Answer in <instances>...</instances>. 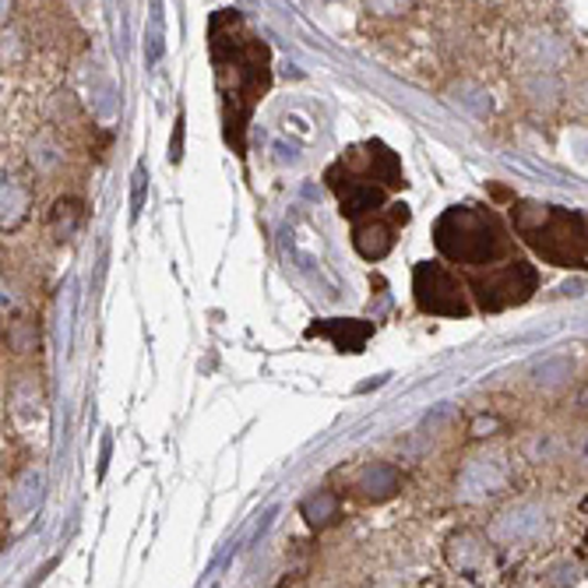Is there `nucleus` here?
<instances>
[{
    "label": "nucleus",
    "mask_w": 588,
    "mask_h": 588,
    "mask_svg": "<svg viewBox=\"0 0 588 588\" xmlns=\"http://www.w3.org/2000/svg\"><path fill=\"white\" fill-rule=\"evenodd\" d=\"M434 247L448 264L472 268V272L511 261L515 254V240L501 215L490 209H475V204H451V209L437 215Z\"/></svg>",
    "instance_id": "nucleus-1"
},
{
    "label": "nucleus",
    "mask_w": 588,
    "mask_h": 588,
    "mask_svg": "<svg viewBox=\"0 0 588 588\" xmlns=\"http://www.w3.org/2000/svg\"><path fill=\"white\" fill-rule=\"evenodd\" d=\"M511 222L515 233L543 261L564 268H588V215L539 201H518L511 209Z\"/></svg>",
    "instance_id": "nucleus-2"
},
{
    "label": "nucleus",
    "mask_w": 588,
    "mask_h": 588,
    "mask_svg": "<svg viewBox=\"0 0 588 588\" xmlns=\"http://www.w3.org/2000/svg\"><path fill=\"white\" fill-rule=\"evenodd\" d=\"M469 293L475 299V307L486 314H501L507 307L529 304L539 290V272L529 261H504L494 268H483V272L469 275Z\"/></svg>",
    "instance_id": "nucleus-3"
},
{
    "label": "nucleus",
    "mask_w": 588,
    "mask_h": 588,
    "mask_svg": "<svg viewBox=\"0 0 588 588\" xmlns=\"http://www.w3.org/2000/svg\"><path fill=\"white\" fill-rule=\"evenodd\" d=\"M412 299L431 317H469L472 314V293L458 279L448 261H420L412 268Z\"/></svg>",
    "instance_id": "nucleus-4"
},
{
    "label": "nucleus",
    "mask_w": 588,
    "mask_h": 588,
    "mask_svg": "<svg viewBox=\"0 0 588 588\" xmlns=\"http://www.w3.org/2000/svg\"><path fill=\"white\" fill-rule=\"evenodd\" d=\"M553 526V515H550V504L539 501V497H521L504 504L501 511L490 518V529L486 536L494 539L497 546L507 550H526L532 543H539Z\"/></svg>",
    "instance_id": "nucleus-5"
},
{
    "label": "nucleus",
    "mask_w": 588,
    "mask_h": 588,
    "mask_svg": "<svg viewBox=\"0 0 588 588\" xmlns=\"http://www.w3.org/2000/svg\"><path fill=\"white\" fill-rule=\"evenodd\" d=\"M511 486V466H507V455L486 448L469 455L462 469L455 472V501L458 504H486L501 497L504 490Z\"/></svg>",
    "instance_id": "nucleus-6"
},
{
    "label": "nucleus",
    "mask_w": 588,
    "mask_h": 588,
    "mask_svg": "<svg viewBox=\"0 0 588 588\" xmlns=\"http://www.w3.org/2000/svg\"><path fill=\"white\" fill-rule=\"evenodd\" d=\"M409 222V209L405 204H395L391 209V219L385 215H367L353 222V250L360 254L363 261H385L388 254L395 250V236H399V226Z\"/></svg>",
    "instance_id": "nucleus-7"
},
{
    "label": "nucleus",
    "mask_w": 588,
    "mask_h": 588,
    "mask_svg": "<svg viewBox=\"0 0 588 588\" xmlns=\"http://www.w3.org/2000/svg\"><path fill=\"white\" fill-rule=\"evenodd\" d=\"M494 539L475 532V529H458L444 543V561L458 575H480L490 564H494Z\"/></svg>",
    "instance_id": "nucleus-8"
},
{
    "label": "nucleus",
    "mask_w": 588,
    "mask_h": 588,
    "mask_svg": "<svg viewBox=\"0 0 588 588\" xmlns=\"http://www.w3.org/2000/svg\"><path fill=\"white\" fill-rule=\"evenodd\" d=\"M518 54H521V60H526L529 71H543V74H561L567 68V60H571L567 43L561 36H553V32H546V28L526 32L521 43H518Z\"/></svg>",
    "instance_id": "nucleus-9"
},
{
    "label": "nucleus",
    "mask_w": 588,
    "mask_h": 588,
    "mask_svg": "<svg viewBox=\"0 0 588 588\" xmlns=\"http://www.w3.org/2000/svg\"><path fill=\"white\" fill-rule=\"evenodd\" d=\"M336 187V195H339V204H342V215L345 219H367V215H377V209H385L388 204V190L385 184H377V180H367V177H349L342 184H331Z\"/></svg>",
    "instance_id": "nucleus-10"
},
{
    "label": "nucleus",
    "mask_w": 588,
    "mask_h": 588,
    "mask_svg": "<svg viewBox=\"0 0 588 588\" xmlns=\"http://www.w3.org/2000/svg\"><path fill=\"white\" fill-rule=\"evenodd\" d=\"M575 374H578V360L567 349H561V353H550L532 363L526 371V388H532L536 395H557L575 380Z\"/></svg>",
    "instance_id": "nucleus-11"
},
{
    "label": "nucleus",
    "mask_w": 588,
    "mask_h": 588,
    "mask_svg": "<svg viewBox=\"0 0 588 588\" xmlns=\"http://www.w3.org/2000/svg\"><path fill=\"white\" fill-rule=\"evenodd\" d=\"M567 437L571 434H561L553 431V426H536L526 437H521V458H526L529 466H561L567 458Z\"/></svg>",
    "instance_id": "nucleus-12"
},
{
    "label": "nucleus",
    "mask_w": 588,
    "mask_h": 588,
    "mask_svg": "<svg viewBox=\"0 0 588 588\" xmlns=\"http://www.w3.org/2000/svg\"><path fill=\"white\" fill-rule=\"evenodd\" d=\"M402 490V472L391 462H371L356 472L353 494L363 501H391Z\"/></svg>",
    "instance_id": "nucleus-13"
},
{
    "label": "nucleus",
    "mask_w": 588,
    "mask_h": 588,
    "mask_svg": "<svg viewBox=\"0 0 588 588\" xmlns=\"http://www.w3.org/2000/svg\"><path fill=\"white\" fill-rule=\"evenodd\" d=\"M521 95L536 106V109H553L564 99V82L561 74H543V71H529L521 78Z\"/></svg>",
    "instance_id": "nucleus-14"
},
{
    "label": "nucleus",
    "mask_w": 588,
    "mask_h": 588,
    "mask_svg": "<svg viewBox=\"0 0 588 588\" xmlns=\"http://www.w3.org/2000/svg\"><path fill=\"white\" fill-rule=\"evenodd\" d=\"M299 515L310 529H328L336 526L339 515H342V501L339 494H331V490H314L304 501H299Z\"/></svg>",
    "instance_id": "nucleus-15"
},
{
    "label": "nucleus",
    "mask_w": 588,
    "mask_h": 588,
    "mask_svg": "<svg viewBox=\"0 0 588 588\" xmlns=\"http://www.w3.org/2000/svg\"><path fill=\"white\" fill-rule=\"evenodd\" d=\"M82 222H85V209H82V201H74V198H60L54 204V212H50V233H54V240L57 244H71L78 230H82Z\"/></svg>",
    "instance_id": "nucleus-16"
},
{
    "label": "nucleus",
    "mask_w": 588,
    "mask_h": 588,
    "mask_svg": "<svg viewBox=\"0 0 588 588\" xmlns=\"http://www.w3.org/2000/svg\"><path fill=\"white\" fill-rule=\"evenodd\" d=\"M43 501V472L39 469H25L19 480L11 483V494H8V504L14 515H28L36 511Z\"/></svg>",
    "instance_id": "nucleus-17"
},
{
    "label": "nucleus",
    "mask_w": 588,
    "mask_h": 588,
    "mask_svg": "<svg viewBox=\"0 0 588 588\" xmlns=\"http://www.w3.org/2000/svg\"><path fill=\"white\" fill-rule=\"evenodd\" d=\"M32 209V195L22 180L4 177V230H19Z\"/></svg>",
    "instance_id": "nucleus-18"
},
{
    "label": "nucleus",
    "mask_w": 588,
    "mask_h": 588,
    "mask_svg": "<svg viewBox=\"0 0 588 588\" xmlns=\"http://www.w3.org/2000/svg\"><path fill=\"white\" fill-rule=\"evenodd\" d=\"M451 95H455L451 103H455V106H462L466 114H472V117H490V109H494V103H490V92L480 89V85H472V82L455 85Z\"/></svg>",
    "instance_id": "nucleus-19"
},
{
    "label": "nucleus",
    "mask_w": 588,
    "mask_h": 588,
    "mask_svg": "<svg viewBox=\"0 0 588 588\" xmlns=\"http://www.w3.org/2000/svg\"><path fill=\"white\" fill-rule=\"evenodd\" d=\"M564 466L578 475V480H588V426H578L575 434L567 437V458Z\"/></svg>",
    "instance_id": "nucleus-20"
},
{
    "label": "nucleus",
    "mask_w": 588,
    "mask_h": 588,
    "mask_svg": "<svg viewBox=\"0 0 588 588\" xmlns=\"http://www.w3.org/2000/svg\"><path fill=\"white\" fill-rule=\"evenodd\" d=\"M32 166H36L39 173H54L57 166H60V149L54 145V141L50 138H36V141H32Z\"/></svg>",
    "instance_id": "nucleus-21"
},
{
    "label": "nucleus",
    "mask_w": 588,
    "mask_h": 588,
    "mask_svg": "<svg viewBox=\"0 0 588 588\" xmlns=\"http://www.w3.org/2000/svg\"><path fill=\"white\" fill-rule=\"evenodd\" d=\"M149 46H145V63H155L158 57H163V50H166V32H163V4H152V32H149Z\"/></svg>",
    "instance_id": "nucleus-22"
},
{
    "label": "nucleus",
    "mask_w": 588,
    "mask_h": 588,
    "mask_svg": "<svg viewBox=\"0 0 588 588\" xmlns=\"http://www.w3.org/2000/svg\"><path fill=\"white\" fill-rule=\"evenodd\" d=\"M575 581H578V567L571 561H557L543 575V588H575Z\"/></svg>",
    "instance_id": "nucleus-23"
},
{
    "label": "nucleus",
    "mask_w": 588,
    "mask_h": 588,
    "mask_svg": "<svg viewBox=\"0 0 588 588\" xmlns=\"http://www.w3.org/2000/svg\"><path fill=\"white\" fill-rule=\"evenodd\" d=\"M363 4H367V11L377 14V19H399V14L412 8V0H363Z\"/></svg>",
    "instance_id": "nucleus-24"
},
{
    "label": "nucleus",
    "mask_w": 588,
    "mask_h": 588,
    "mask_svg": "<svg viewBox=\"0 0 588 588\" xmlns=\"http://www.w3.org/2000/svg\"><path fill=\"white\" fill-rule=\"evenodd\" d=\"M141 204H145V166L134 169V198H131V215L138 219Z\"/></svg>",
    "instance_id": "nucleus-25"
},
{
    "label": "nucleus",
    "mask_w": 588,
    "mask_h": 588,
    "mask_svg": "<svg viewBox=\"0 0 588 588\" xmlns=\"http://www.w3.org/2000/svg\"><path fill=\"white\" fill-rule=\"evenodd\" d=\"M184 158V117L177 120V134H173V145H169V163H180Z\"/></svg>",
    "instance_id": "nucleus-26"
},
{
    "label": "nucleus",
    "mask_w": 588,
    "mask_h": 588,
    "mask_svg": "<svg viewBox=\"0 0 588 588\" xmlns=\"http://www.w3.org/2000/svg\"><path fill=\"white\" fill-rule=\"evenodd\" d=\"M374 588H405V581L402 578H385V581H377Z\"/></svg>",
    "instance_id": "nucleus-27"
},
{
    "label": "nucleus",
    "mask_w": 588,
    "mask_h": 588,
    "mask_svg": "<svg viewBox=\"0 0 588 588\" xmlns=\"http://www.w3.org/2000/svg\"><path fill=\"white\" fill-rule=\"evenodd\" d=\"M585 578H588V571H585Z\"/></svg>",
    "instance_id": "nucleus-28"
}]
</instances>
